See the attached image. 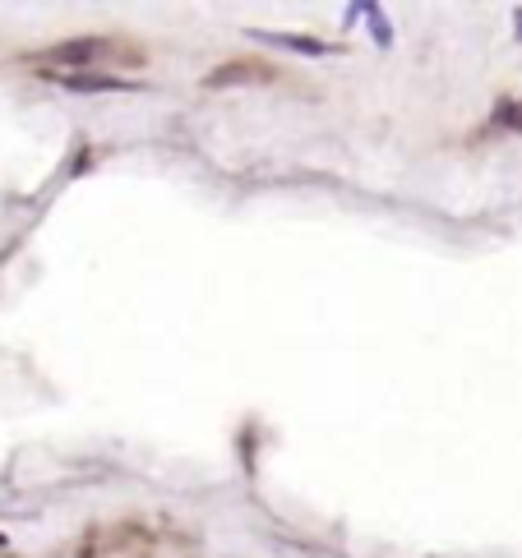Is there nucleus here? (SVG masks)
<instances>
[{"label":"nucleus","mask_w":522,"mask_h":558,"mask_svg":"<svg viewBox=\"0 0 522 558\" xmlns=\"http://www.w3.org/2000/svg\"><path fill=\"white\" fill-rule=\"evenodd\" d=\"M495 125H504V130H522V102H499Z\"/></svg>","instance_id":"nucleus-5"},{"label":"nucleus","mask_w":522,"mask_h":558,"mask_svg":"<svg viewBox=\"0 0 522 558\" xmlns=\"http://www.w3.org/2000/svg\"><path fill=\"white\" fill-rule=\"evenodd\" d=\"M61 88H74V93H111V88H134L121 84V79H107V74H88V70H65V74H51Z\"/></svg>","instance_id":"nucleus-4"},{"label":"nucleus","mask_w":522,"mask_h":558,"mask_svg":"<svg viewBox=\"0 0 522 558\" xmlns=\"http://www.w3.org/2000/svg\"><path fill=\"white\" fill-rule=\"evenodd\" d=\"M370 33H375V42L379 47H393V33H389V24H384V10H379V5H370Z\"/></svg>","instance_id":"nucleus-6"},{"label":"nucleus","mask_w":522,"mask_h":558,"mask_svg":"<svg viewBox=\"0 0 522 558\" xmlns=\"http://www.w3.org/2000/svg\"><path fill=\"white\" fill-rule=\"evenodd\" d=\"M264 79H278V70L264 65V60H231V65H222V70L208 74L204 84L208 88H231V84H264Z\"/></svg>","instance_id":"nucleus-1"},{"label":"nucleus","mask_w":522,"mask_h":558,"mask_svg":"<svg viewBox=\"0 0 522 558\" xmlns=\"http://www.w3.org/2000/svg\"><path fill=\"white\" fill-rule=\"evenodd\" d=\"M250 37H255L259 47H287L296 56H328L324 42L319 37H305V33H259V28H250Z\"/></svg>","instance_id":"nucleus-3"},{"label":"nucleus","mask_w":522,"mask_h":558,"mask_svg":"<svg viewBox=\"0 0 522 558\" xmlns=\"http://www.w3.org/2000/svg\"><path fill=\"white\" fill-rule=\"evenodd\" d=\"M102 51H107V42L102 37H84V42H65V47H51L47 56V65H74V70H84L88 60H98Z\"/></svg>","instance_id":"nucleus-2"}]
</instances>
